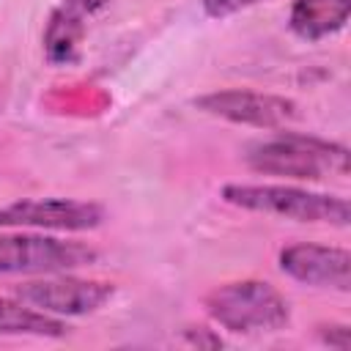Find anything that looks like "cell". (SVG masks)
<instances>
[{
    "label": "cell",
    "mask_w": 351,
    "mask_h": 351,
    "mask_svg": "<svg viewBox=\"0 0 351 351\" xmlns=\"http://www.w3.org/2000/svg\"><path fill=\"white\" fill-rule=\"evenodd\" d=\"M195 104L208 115L225 118L230 123L258 126V129H280L296 118V101L277 93H258V90H241V88L206 93L195 99Z\"/></svg>",
    "instance_id": "7"
},
{
    "label": "cell",
    "mask_w": 351,
    "mask_h": 351,
    "mask_svg": "<svg viewBox=\"0 0 351 351\" xmlns=\"http://www.w3.org/2000/svg\"><path fill=\"white\" fill-rule=\"evenodd\" d=\"M115 293L112 282L82 277H44L14 285V296L49 315H88L96 313Z\"/></svg>",
    "instance_id": "5"
},
{
    "label": "cell",
    "mask_w": 351,
    "mask_h": 351,
    "mask_svg": "<svg viewBox=\"0 0 351 351\" xmlns=\"http://www.w3.org/2000/svg\"><path fill=\"white\" fill-rule=\"evenodd\" d=\"M99 252L82 241L38 233H0V274H58L88 266Z\"/></svg>",
    "instance_id": "4"
},
{
    "label": "cell",
    "mask_w": 351,
    "mask_h": 351,
    "mask_svg": "<svg viewBox=\"0 0 351 351\" xmlns=\"http://www.w3.org/2000/svg\"><path fill=\"white\" fill-rule=\"evenodd\" d=\"M222 197L230 206L258 214L285 217L293 222H326L346 228L351 219V208L346 197L307 192L285 184H228L222 189Z\"/></svg>",
    "instance_id": "3"
},
{
    "label": "cell",
    "mask_w": 351,
    "mask_h": 351,
    "mask_svg": "<svg viewBox=\"0 0 351 351\" xmlns=\"http://www.w3.org/2000/svg\"><path fill=\"white\" fill-rule=\"evenodd\" d=\"M280 269L304 285L315 288H351V252L326 244H291L280 252Z\"/></svg>",
    "instance_id": "8"
},
{
    "label": "cell",
    "mask_w": 351,
    "mask_h": 351,
    "mask_svg": "<svg viewBox=\"0 0 351 351\" xmlns=\"http://www.w3.org/2000/svg\"><path fill=\"white\" fill-rule=\"evenodd\" d=\"M351 0H293L288 25L304 41H321L340 33L348 22Z\"/></svg>",
    "instance_id": "9"
},
{
    "label": "cell",
    "mask_w": 351,
    "mask_h": 351,
    "mask_svg": "<svg viewBox=\"0 0 351 351\" xmlns=\"http://www.w3.org/2000/svg\"><path fill=\"white\" fill-rule=\"evenodd\" d=\"M318 337H321L326 346L340 348V351H346V348L351 346V329H348L346 324H321V326H318Z\"/></svg>",
    "instance_id": "13"
},
{
    "label": "cell",
    "mask_w": 351,
    "mask_h": 351,
    "mask_svg": "<svg viewBox=\"0 0 351 351\" xmlns=\"http://www.w3.org/2000/svg\"><path fill=\"white\" fill-rule=\"evenodd\" d=\"M258 3H266V0H200L206 16H214V19L230 16V14L244 11V8H250V5H258Z\"/></svg>",
    "instance_id": "12"
},
{
    "label": "cell",
    "mask_w": 351,
    "mask_h": 351,
    "mask_svg": "<svg viewBox=\"0 0 351 351\" xmlns=\"http://www.w3.org/2000/svg\"><path fill=\"white\" fill-rule=\"evenodd\" d=\"M104 222V208L88 200L36 197L0 206V228H38V230H93Z\"/></svg>",
    "instance_id": "6"
},
{
    "label": "cell",
    "mask_w": 351,
    "mask_h": 351,
    "mask_svg": "<svg viewBox=\"0 0 351 351\" xmlns=\"http://www.w3.org/2000/svg\"><path fill=\"white\" fill-rule=\"evenodd\" d=\"M206 313L228 332H277L291 321L288 299L266 280H233L217 285L203 299Z\"/></svg>",
    "instance_id": "2"
},
{
    "label": "cell",
    "mask_w": 351,
    "mask_h": 351,
    "mask_svg": "<svg viewBox=\"0 0 351 351\" xmlns=\"http://www.w3.org/2000/svg\"><path fill=\"white\" fill-rule=\"evenodd\" d=\"M85 25L82 16L69 11V8H58L52 11L47 30H44V52L49 63H71L80 52V41H82Z\"/></svg>",
    "instance_id": "11"
},
{
    "label": "cell",
    "mask_w": 351,
    "mask_h": 351,
    "mask_svg": "<svg viewBox=\"0 0 351 351\" xmlns=\"http://www.w3.org/2000/svg\"><path fill=\"white\" fill-rule=\"evenodd\" d=\"M247 165L263 176H285L299 181H318L326 176H348V148L310 134L282 132L271 140L255 143L247 151Z\"/></svg>",
    "instance_id": "1"
},
{
    "label": "cell",
    "mask_w": 351,
    "mask_h": 351,
    "mask_svg": "<svg viewBox=\"0 0 351 351\" xmlns=\"http://www.w3.org/2000/svg\"><path fill=\"white\" fill-rule=\"evenodd\" d=\"M211 329H206V326H197V332L195 329H189V335H186V340L192 343V346H222V340L217 337V335H208Z\"/></svg>",
    "instance_id": "15"
},
{
    "label": "cell",
    "mask_w": 351,
    "mask_h": 351,
    "mask_svg": "<svg viewBox=\"0 0 351 351\" xmlns=\"http://www.w3.org/2000/svg\"><path fill=\"white\" fill-rule=\"evenodd\" d=\"M63 3H66L63 8H69V11L80 14V16H85V14H96V11L104 8L110 0H63Z\"/></svg>",
    "instance_id": "14"
},
{
    "label": "cell",
    "mask_w": 351,
    "mask_h": 351,
    "mask_svg": "<svg viewBox=\"0 0 351 351\" xmlns=\"http://www.w3.org/2000/svg\"><path fill=\"white\" fill-rule=\"evenodd\" d=\"M69 326L44 313L27 307V302L0 299V335H33V337H63Z\"/></svg>",
    "instance_id": "10"
}]
</instances>
